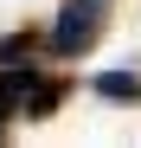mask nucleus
Returning <instances> with one entry per match:
<instances>
[{"label":"nucleus","mask_w":141,"mask_h":148,"mask_svg":"<svg viewBox=\"0 0 141 148\" xmlns=\"http://www.w3.org/2000/svg\"><path fill=\"white\" fill-rule=\"evenodd\" d=\"M103 26H109V13H103V0H64V13H58V26H52V52L58 58H83L90 45L103 39Z\"/></svg>","instance_id":"1"},{"label":"nucleus","mask_w":141,"mask_h":148,"mask_svg":"<svg viewBox=\"0 0 141 148\" xmlns=\"http://www.w3.org/2000/svg\"><path fill=\"white\" fill-rule=\"evenodd\" d=\"M64 97H70V77H64V71L52 77V71H39V64H32L26 110H19V116H26V122H45V116H58V103H64Z\"/></svg>","instance_id":"2"},{"label":"nucleus","mask_w":141,"mask_h":148,"mask_svg":"<svg viewBox=\"0 0 141 148\" xmlns=\"http://www.w3.org/2000/svg\"><path fill=\"white\" fill-rule=\"evenodd\" d=\"M26 84H32V64H0V135H7V122L26 110Z\"/></svg>","instance_id":"3"},{"label":"nucleus","mask_w":141,"mask_h":148,"mask_svg":"<svg viewBox=\"0 0 141 148\" xmlns=\"http://www.w3.org/2000/svg\"><path fill=\"white\" fill-rule=\"evenodd\" d=\"M96 97H103V103H141V71H103Z\"/></svg>","instance_id":"4"},{"label":"nucleus","mask_w":141,"mask_h":148,"mask_svg":"<svg viewBox=\"0 0 141 148\" xmlns=\"http://www.w3.org/2000/svg\"><path fill=\"white\" fill-rule=\"evenodd\" d=\"M32 52H39V32L32 26H19V32L0 39V64H32Z\"/></svg>","instance_id":"5"}]
</instances>
